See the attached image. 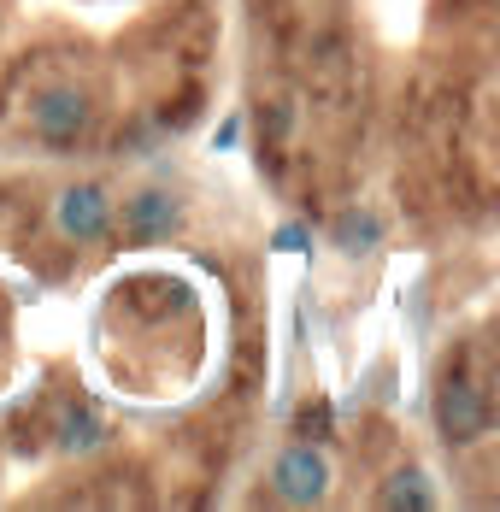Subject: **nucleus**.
<instances>
[{"label": "nucleus", "mask_w": 500, "mask_h": 512, "mask_svg": "<svg viewBox=\"0 0 500 512\" xmlns=\"http://www.w3.org/2000/svg\"><path fill=\"white\" fill-rule=\"evenodd\" d=\"M430 412H436V430L448 436L453 448H471V442L489 436V401H483V389L471 377H442Z\"/></svg>", "instance_id": "f257e3e1"}, {"label": "nucleus", "mask_w": 500, "mask_h": 512, "mask_svg": "<svg viewBox=\"0 0 500 512\" xmlns=\"http://www.w3.org/2000/svg\"><path fill=\"white\" fill-rule=\"evenodd\" d=\"M30 130L48 148H77L89 136V95L83 89H42L30 101Z\"/></svg>", "instance_id": "f03ea898"}, {"label": "nucleus", "mask_w": 500, "mask_h": 512, "mask_svg": "<svg viewBox=\"0 0 500 512\" xmlns=\"http://www.w3.org/2000/svg\"><path fill=\"white\" fill-rule=\"evenodd\" d=\"M53 218H59V236L65 242H77V248H95L112 236V195L100 189V183H71L59 206H53Z\"/></svg>", "instance_id": "7ed1b4c3"}, {"label": "nucleus", "mask_w": 500, "mask_h": 512, "mask_svg": "<svg viewBox=\"0 0 500 512\" xmlns=\"http://www.w3.org/2000/svg\"><path fill=\"white\" fill-rule=\"evenodd\" d=\"M177 230H183V206H177V195H165V189H142V195H130V201H124L118 236H124L130 248L171 242Z\"/></svg>", "instance_id": "20e7f679"}, {"label": "nucleus", "mask_w": 500, "mask_h": 512, "mask_svg": "<svg viewBox=\"0 0 500 512\" xmlns=\"http://www.w3.org/2000/svg\"><path fill=\"white\" fill-rule=\"evenodd\" d=\"M271 483H277V501H289V507H318V501L330 495V460H324L312 442H295V448H283Z\"/></svg>", "instance_id": "39448f33"}, {"label": "nucleus", "mask_w": 500, "mask_h": 512, "mask_svg": "<svg viewBox=\"0 0 500 512\" xmlns=\"http://www.w3.org/2000/svg\"><path fill=\"white\" fill-rule=\"evenodd\" d=\"M377 507H389V512H430V507H436V489H430V477H424V471H395V477L383 483Z\"/></svg>", "instance_id": "423d86ee"}, {"label": "nucleus", "mask_w": 500, "mask_h": 512, "mask_svg": "<svg viewBox=\"0 0 500 512\" xmlns=\"http://www.w3.org/2000/svg\"><path fill=\"white\" fill-rule=\"evenodd\" d=\"M330 236H336L342 254H371V248L383 242V218H377V212H342Z\"/></svg>", "instance_id": "0eeeda50"}, {"label": "nucleus", "mask_w": 500, "mask_h": 512, "mask_svg": "<svg viewBox=\"0 0 500 512\" xmlns=\"http://www.w3.org/2000/svg\"><path fill=\"white\" fill-rule=\"evenodd\" d=\"M59 442H65V448H95V442H100V418H95V412H71Z\"/></svg>", "instance_id": "6e6552de"}, {"label": "nucleus", "mask_w": 500, "mask_h": 512, "mask_svg": "<svg viewBox=\"0 0 500 512\" xmlns=\"http://www.w3.org/2000/svg\"><path fill=\"white\" fill-rule=\"evenodd\" d=\"M271 248H277V254H306V248H312V230H306V224H283V230L271 236Z\"/></svg>", "instance_id": "1a4fd4ad"}, {"label": "nucleus", "mask_w": 500, "mask_h": 512, "mask_svg": "<svg viewBox=\"0 0 500 512\" xmlns=\"http://www.w3.org/2000/svg\"><path fill=\"white\" fill-rule=\"evenodd\" d=\"M212 142H218V148H236V142H242V118H224V124H218V136H212Z\"/></svg>", "instance_id": "9d476101"}]
</instances>
